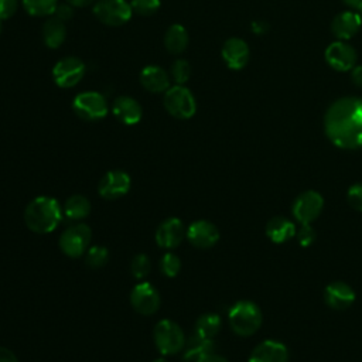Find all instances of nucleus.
I'll return each instance as SVG.
<instances>
[{
    "mask_svg": "<svg viewBox=\"0 0 362 362\" xmlns=\"http://www.w3.org/2000/svg\"><path fill=\"white\" fill-rule=\"evenodd\" d=\"M154 344L161 355H173L185 345L181 327L171 320H161L154 327Z\"/></svg>",
    "mask_w": 362,
    "mask_h": 362,
    "instance_id": "4",
    "label": "nucleus"
},
{
    "mask_svg": "<svg viewBox=\"0 0 362 362\" xmlns=\"http://www.w3.org/2000/svg\"><path fill=\"white\" fill-rule=\"evenodd\" d=\"M92 239L90 228L86 223H76L65 229L59 238L61 250L69 257H79L85 253Z\"/></svg>",
    "mask_w": 362,
    "mask_h": 362,
    "instance_id": "6",
    "label": "nucleus"
},
{
    "mask_svg": "<svg viewBox=\"0 0 362 362\" xmlns=\"http://www.w3.org/2000/svg\"><path fill=\"white\" fill-rule=\"evenodd\" d=\"M109 260V252L105 246H92L90 249H88L86 256H85V262L89 267L92 269H100L106 264V262Z\"/></svg>",
    "mask_w": 362,
    "mask_h": 362,
    "instance_id": "29",
    "label": "nucleus"
},
{
    "mask_svg": "<svg viewBox=\"0 0 362 362\" xmlns=\"http://www.w3.org/2000/svg\"><path fill=\"white\" fill-rule=\"evenodd\" d=\"M1 30H3V24H1V20H0V33H1Z\"/></svg>",
    "mask_w": 362,
    "mask_h": 362,
    "instance_id": "46",
    "label": "nucleus"
},
{
    "mask_svg": "<svg viewBox=\"0 0 362 362\" xmlns=\"http://www.w3.org/2000/svg\"><path fill=\"white\" fill-rule=\"evenodd\" d=\"M140 83L148 92L160 93L170 88V76L161 66L148 65L140 72Z\"/></svg>",
    "mask_w": 362,
    "mask_h": 362,
    "instance_id": "21",
    "label": "nucleus"
},
{
    "mask_svg": "<svg viewBox=\"0 0 362 362\" xmlns=\"http://www.w3.org/2000/svg\"><path fill=\"white\" fill-rule=\"evenodd\" d=\"M362 25L361 16L355 11H342L337 14L331 23V31L338 40L354 37Z\"/></svg>",
    "mask_w": 362,
    "mask_h": 362,
    "instance_id": "19",
    "label": "nucleus"
},
{
    "mask_svg": "<svg viewBox=\"0 0 362 362\" xmlns=\"http://www.w3.org/2000/svg\"><path fill=\"white\" fill-rule=\"evenodd\" d=\"M72 13L74 11H72L71 4H58L54 11V16H55V18H58L59 21L64 23L72 17Z\"/></svg>",
    "mask_w": 362,
    "mask_h": 362,
    "instance_id": "37",
    "label": "nucleus"
},
{
    "mask_svg": "<svg viewBox=\"0 0 362 362\" xmlns=\"http://www.w3.org/2000/svg\"><path fill=\"white\" fill-rule=\"evenodd\" d=\"M85 75V64L76 57L59 59L52 69V76L59 88L75 86Z\"/></svg>",
    "mask_w": 362,
    "mask_h": 362,
    "instance_id": "9",
    "label": "nucleus"
},
{
    "mask_svg": "<svg viewBox=\"0 0 362 362\" xmlns=\"http://www.w3.org/2000/svg\"><path fill=\"white\" fill-rule=\"evenodd\" d=\"M61 219V205L52 197H37L27 205L24 211L25 225L35 233H49L55 230Z\"/></svg>",
    "mask_w": 362,
    "mask_h": 362,
    "instance_id": "2",
    "label": "nucleus"
},
{
    "mask_svg": "<svg viewBox=\"0 0 362 362\" xmlns=\"http://www.w3.org/2000/svg\"><path fill=\"white\" fill-rule=\"evenodd\" d=\"M269 30V25L264 21H253L252 23V31L255 34H264Z\"/></svg>",
    "mask_w": 362,
    "mask_h": 362,
    "instance_id": "40",
    "label": "nucleus"
},
{
    "mask_svg": "<svg viewBox=\"0 0 362 362\" xmlns=\"http://www.w3.org/2000/svg\"><path fill=\"white\" fill-rule=\"evenodd\" d=\"M90 212V202L83 195H72L64 204V214L68 219L81 221Z\"/></svg>",
    "mask_w": 362,
    "mask_h": 362,
    "instance_id": "26",
    "label": "nucleus"
},
{
    "mask_svg": "<svg viewBox=\"0 0 362 362\" xmlns=\"http://www.w3.org/2000/svg\"><path fill=\"white\" fill-rule=\"evenodd\" d=\"M324 300L334 310H345L355 301V293L349 284L332 281L324 290Z\"/></svg>",
    "mask_w": 362,
    "mask_h": 362,
    "instance_id": "16",
    "label": "nucleus"
},
{
    "mask_svg": "<svg viewBox=\"0 0 362 362\" xmlns=\"http://www.w3.org/2000/svg\"><path fill=\"white\" fill-rule=\"evenodd\" d=\"M191 76V66L185 59H175L171 65V78L177 82V85L185 83Z\"/></svg>",
    "mask_w": 362,
    "mask_h": 362,
    "instance_id": "31",
    "label": "nucleus"
},
{
    "mask_svg": "<svg viewBox=\"0 0 362 362\" xmlns=\"http://www.w3.org/2000/svg\"><path fill=\"white\" fill-rule=\"evenodd\" d=\"M164 45L171 54H181L188 45V33L181 24L168 27L164 35Z\"/></svg>",
    "mask_w": 362,
    "mask_h": 362,
    "instance_id": "24",
    "label": "nucleus"
},
{
    "mask_svg": "<svg viewBox=\"0 0 362 362\" xmlns=\"http://www.w3.org/2000/svg\"><path fill=\"white\" fill-rule=\"evenodd\" d=\"M153 362H167L164 358H157V359H154Z\"/></svg>",
    "mask_w": 362,
    "mask_h": 362,
    "instance_id": "44",
    "label": "nucleus"
},
{
    "mask_svg": "<svg viewBox=\"0 0 362 362\" xmlns=\"http://www.w3.org/2000/svg\"><path fill=\"white\" fill-rule=\"evenodd\" d=\"M358 11H359V13H358V14H359V16H361V20H362V8H361V10H358Z\"/></svg>",
    "mask_w": 362,
    "mask_h": 362,
    "instance_id": "45",
    "label": "nucleus"
},
{
    "mask_svg": "<svg viewBox=\"0 0 362 362\" xmlns=\"http://www.w3.org/2000/svg\"><path fill=\"white\" fill-rule=\"evenodd\" d=\"M184 223L178 218H168L160 223L156 230V242L160 247L173 249L177 247L185 236Z\"/></svg>",
    "mask_w": 362,
    "mask_h": 362,
    "instance_id": "15",
    "label": "nucleus"
},
{
    "mask_svg": "<svg viewBox=\"0 0 362 362\" xmlns=\"http://www.w3.org/2000/svg\"><path fill=\"white\" fill-rule=\"evenodd\" d=\"M0 362H18V361L10 349L0 346Z\"/></svg>",
    "mask_w": 362,
    "mask_h": 362,
    "instance_id": "38",
    "label": "nucleus"
},
{
    "mask_svg": "<svg viewBox=\"0 0 362 362\" xmlns=\"http://www.w3.org/2000/svg\"><path fill=\"white\" fill-rule=\"evenodd\" d=\"M324 199L317 191H305L293 204V215L301 225L311 223L322 211Z\"/></svg>",
    "mask_w": 362,
    "mask_h": 362,
    "instance_id": "10",
    "label": "nucleus"
},
{
    "mask_svg": "<svg viewBox=\"0 0 362 362\" xmlns=\"http://www.w3.org/2000/svg\"><path fill=\"white\" fill-rule=\"evenodd\" d=\"M17 0H0V20L10 18L17 11Z\"/></svg>",
    "mask_w": 362,
    "mask_h": 362,
    "instance_id": "36",
    "label": "nucleus"
},
{
    "mask_svg": "<svg viewBox=\"0 0 362 362\" xmlns=\"http://www.w3.org/2000/svg\"><path fill=\"white\" fill-rule=\"evenodd\" d=\"M93 0H66L68 4L71 6H75V7H83V6H88L90 4Z\"/></svg>",
    "mask_w": 362,
    "mask_h": 362,
    "instance_id": "42",
    "label": "nucleus"
},
{
    "mask_svg": "<svg viewBox=\"0 0 362 362\" xmlns=\"http://www.w3.org/2000/svg\"><path fill=\"white\" fill-rule=\"evenodd\" d=\"M327 137L339 148L362 147V98L345 96L335 100L324 116Z\"/></svg>",
    "mask_w": 362,
    "mask_h": 362,
    "instance_id": "1",
    "label": "nucleus"
},
{
    "mask_svg": "<svg viewBox=\"0 0 362 362\" xmlns=\"http://www.w3.org/2000/svg\"><path fill=\"white\" fill-rule=\"evenodd\" d=\"M198 362H228L223 356H219V355H216V354H208L206 356H204V358H201Z\"/></svg>",
    "mask_w": 362,
    "mask_h": 362,
    "instance_id": "41",
    "label": "nucleus"
},
{
    "mask_svg": "<svg viewBox=\"0 0 362 362\" xmlns=\"http://www.w3.org/2000/svg\"><path fill=\"white\" fill-rule=\"evenodd\" d=\"M351 78L356 86L362 88V66H354L351 69Z\"/></svg>",
    "mask_w": 362,
    "mask_h": 362,
    "instance_id": "39",
    "label": "nucleus"
},
{
    "mask_svg": "<svg viewBox=\"0 0 362 362\" xmlns=\"http://www.w3.org/2000/svg\"><path fill=\"white\" fill-rule=\"evenodd\" d=\"M160 269L167 277H175L181 269V260L174 253H165L160 260Z\"/></svg>",
    "mask_w": 362,
    "mask_h": 362,
    "instance_id": "32",
    "label": "nucleus"
},
{
    "mask_svg": "<svg viewBox=\"0 0 362 362\" xmlns=\"http://www.w3.org/2000/svg\"><path fill=\"white\" fill-rule=\"evenodd\" d=\"M184 361L185 362H198L201 358L214 352V341L202 338L199 335L191 337L184 345Z\"/></svg>",
    "mask_w": 362,
    "mask_h": 362,
    "instance_id": "23",
    "label": "nucleus"
},
{
    "mask_svg": "<svg viewBox=\"0 0 362 362\" xmlns=\"http://www.w3.org/2000/svg\"><path fill=\"white\" fill-rule=\"evenodd\" d=\"M345 4H348L349 7L355 8V10H361L362 8V0H344Z\"/></svg>",
    "mask_w": 362,
    "mask_h": 362,
    "instance_id": "43",
    "label": "nucleus"
},
{
    "mask_svg": "<svg viewBox=\"0 0 362 362\" xmlns=\"http://www.w3.org/2000/svg\"><path fill=\"white\" fill-rule=\"evenodd\" d=\"M187 238L195 247L208 249L214 246L219 239L218 228L209 221L199 219L192 222L187 229Z\"/></svg>",
    "mask_w": 362,
    "mask_h": 362,
    "instance_id": "14",
    "label": "nucleus"
},
{
    "mask_svg": "<svg viewBox=\"0 0 362 362\" xmlns=\"http://www.w3.org/2000/svg\"><path fill=\"white\" fill-rule=\"evenodd\" d=\"M66 35V28L62 21L52 17L42 25V40L48 48H58Z\"/></svg>",
    "mask_w": 362,
    "mask_h": 362,
    "instance_id": "25",
    "label": "nucleus"
},
{
    "mask_svg": "<svg viewBox=\"0 0 362 362\" xmlns=\"http://www.w3.org/2000/svg\"><path fill=\"white\" fill-rule=\"evenodd\" d=\"M346 198H348V204L354 209L362 212V182L351 185L346 192Z\"/></svg>",
    "mask_w": 362,
    "mask_h": 362,
    "instance_id": "34",
    "label": "nucleus"
},
{
    "mask_svg": "<svg viewBox=\"0 0 362 362\" xmlns=\"http://www.w3.org/2000/svg\"><path fill=\"white\" fill-rule=\"evenodd\" d=\"M222 58L230 69H242L249 61V47L242 38H229L222 47Z\"/></svg>",
    "mask_w": 362,
    "mask_h": 362,
    "instance_id": "17",
    "label": "nucleus"
},
{
    "mask_svg": "<svg viewBox=\"0 0 362 362\" xmlns=\"http://www.w3.org/2000/svg\"><path fill=\"white\" fill-rule=\"evenodd\" d=\"M112 112L116 119L124 124H136L141 119V106L140 103L130 96H119L112 105Z\"/></svg>",
    "mask_w": 362,
    "mask_h": 362,
    "instance_id": "20",
    "label": "nucleus"
},
{
    "mask_svg": "<svg viewBox=\"0 0 362 362\" xmlns=\"http://www.w3.org/2000/svg\"><path fill=\"white\" fill-rule=\"evenodd\" d=\"M132 8L140 16H151L160 8V0H132Z\"/></svg>",
    "mask_w": 362,
    "mask_h": 362,
    "instance_id": "33",
    "label": "nucleus"
},
{
    "mask_svg": "<svg viewBox=\"0 0 362 362\" xmlns=\"http://www.w3.org/2000/svg\"><path fill=\"white\" fill-rule=\"evenodd\" d=\"M74 112L83 120H100L107 113V103L98 92H82L72 100Z\"/></svg>",
    "mask_w": 362,
    "mask_h": 362,
    "instance_id": "8",
    "label": "nucleus"
},
{
    "mask_svg": "<svg viewBox=\"0 0 362 362\" xmlns=\"http://www.w3.org/2000/svg\"><path fill=\"white\" fill-rule=\"evenodd\" d=\"M130 303L139 314L151 315L160 308V294L153 284L143 281L132 290Z\"/></svg>",
    "mask_w": 362,
    "mask_h": 362,
    "instance_id": "11",
    "label": "nucleus"
},
{
    "mask_svg": "<svg viewBox=\"0 0 362 362\" xmlns=\"http://www.w3.org/2000/svg\"><path fill=\"white\" fill-rule=\"evenodd\" d=\"M294 223L283 216L272 218L266 225V235L274 243H283L294 236Z\"/></svg>",
    "mask_w": 362,
    "mask_h": 362,
    "instance_id": "22",
    "label": "nucleus"
},
{
    "mask_svg": "<svg viewBox=\"0 0 362 362\" xmlns=\"http://www.w3.org/2000/svg\"><path fill=\"white\" fill-rule=\"evenodd\" d=\"M229 324L235 334L242 337L252 335L262 325L260 308L249 300L238 301L229 310Z\"/></svg>",
    "mask_w": 362,
    "mask_h": 362,
    "instance_id": "3",
    "label": "nucleus"
},
{
    "mask_svg": "<svg viewBox=\"0 0 362 362\" xmlns=\"http://www.w3.org/2000/svg\"><path fill=\"white\" fill-rule=\"evenodd\" d=\"M130 189V177L122 170L106 173L99 182V194L106 199H116L126 195Z\"/></svg>",
    "mask_w": 362,
    "mask_h": 362,
    "instance_id": "13",
    "label": "nucleus"
},
{
    "mask_svg": "<svg viewBox=\"0 0 362 362\" xmlns=\"http://www.w3.org/2000/svg\"><path fill=\"white\" fill-rule=\"evenodd\" d=\"M325 61L335 71H351L356 62V52L351 45L338 40L325 49Z\"/></svg>",
    "mask_w": 362,
    "mask_h": 362,
    "instance_id": "12",
    "label": "nucleus"
},
{
    "mask_svg": "<svg viewBox=\"0 0 362 362\" xmlns=\"http://www.w3.org/2000/svg\"><path fill=\"white\" fill-rule=\"evenodd\" d=\"M221 329V318L216 314H204L197 320L195 324V334L212 339Z\"/></svg>",
    "mask_w": 362,
    "mask_h": 362,
    "instance_id": "27",
    "label": "nucleus"
},
{
    "mask_svg": "<svg viewBox=\"0 0 362 362\" xmlns=\"http://www.w3.org/2000/svg\"><path fill=\"white\" fill-rule=\"evenodd\" d=\"M25 11L35 17H44L54 14L58 3L57 0H23Z\"/></svg>",
    "mask_w": 362,
    "mask_h": 362,
    "instance_id": "28",
    "label": "nucleus"
},
{
    "mask_svg": "<svg viewBox=\"0 0 362 362\" xmlns=\"http://www.w3.org/2000/svg\"><path fill=\"white\" fill-rule=\"evenodd\" d=\"M163 103L165 110L177 119H189L197 112L195 98L184 85L168 88L164 93Z\"/></svg>",
    "mask_w": 362,
    "mask_h": 362,
    "instance_id": "5",
    "label": "nucleus"
},
{
    "mask_svg": "<svg viewBox=\"0 0 362 362\" xmlns=\"http://www.w3.org/2000/svg\"><path fill=\"white\" fill-rule=\"evenodd\" d=\"M151 270V262L147 255H136L130 263V272L136 279H144Z\"/></svg>",
    "mask_w": 362,
    "mask_h": 362,
    "instance_id": "30",
    "label": "nucleus"
},
{
    "mask_svg": "<svg viewBox=\"0 0 362 362\" xmlns=\"http://www.w3.org/2000/svg\"><path fill=\"white\" fill-rule=\"evenodd\" d=\"M133 8L126 0H99L93 7L96 18L107 25L117 27L127 23L132 17Z\"/></svg>",
    "mask_w": 362,
    "mask_h": 362,
    "instance_id": "7",
    "label": "nucleus"
},
{
    "mask_svg": "<svg viewBox=\"0 0 362 362\" xmlns=\"http://www.w3.org/2000/svg\"><path fill=\"white\" fill-rule=\"evenodd\" d=\"M287 348L277 341H263L250 354L249 362H287Z\"/></svg>",
    "mask_w": 362,
    "mask_h": 362,
    "instance_id": "18",
    "label": "nucleus"
},
{
    "mask_svg": "<svg viewBox=\"0 0 362 362\" xmlns=\"http://www.w3.org/2000/svg\"><path fill=\"white\" fill-rule=\"evenodd\" d=\"M297 239H298V242H300L301 246H310V245L314 242V239H315V232H314V229L310 226V223H305V225L301 226L300 232L297 233Z\"/></svg>",
    "mask_w": 362,
    "mask_h": 362,
    "instance_id": "35",
    "label": "nucleus"
}]
</instances>
